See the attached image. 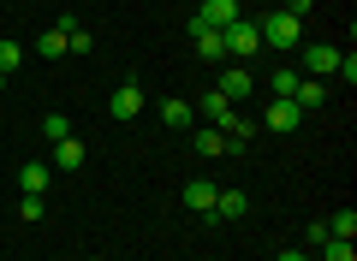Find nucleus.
<instances>
[{
	"instance_id": "obj_26",
	"label": "nucleus",
	"mask_w": 357,
	"mask_h": 261,
	"mask_svg": "<svg viewBox=\"0 0 357 261\" xmlns=\"http://www.w3.org/2000/svg\"><path fill=\"white\" fill-rule=\"evenodd\" d=\"M280 261H310V255H304V249L292 244V249H280Z\"/></svg>"
},
{
	"instance_id": "obj_8",
	"label": "nucleus",
	"mask_w": 357,
	"mask_h": 261,
	"mask_svg": "<svg viewBox=\"0 0 357 261\" xmlns=\"http://www.w3.org/2000/svg\"><path fill=\"white\" fill-rule=\"evenodd\" d=\"M238 13H244L238 0H203V13H197V18H203V24H215V30H227Z\"/></svg>"
},
{
	"instance_id": "obj_5",
	"label": "nucleus",
	"mask_w": 357,
	"mask_h": 261,
	"mask_svg": "<svg viewBox=\"0 0 357 261\" xmlns=\"http://www.w3.org/2000/svg\"><path fill=\"white\" fill-rule=\"evenodd\" d=\"M84 161H89V149H84L77 137H60V143H54V166H60V173H77Z\"/></svg>"
},
{
	"instance_id": "obj_27",
	"label": "nucleus",
	"mask_w": 357,
	"mask_h": 261,
	"mask_svg": "<svg viewBox=\"0 0 357 261\" xmlns=\"http://www.w3.org/2000/svg\"><path fill=\"white\" fill-rule=\"evenodd\" d=\"M238 6H256V0H238Z\"/></svg>"
},
{
	"instance_id": "obj_19",
	"label": "nucleus",
	"mask_w": 357,
	"mask_h": 261,
	"mask_svg": "<svg viewBox=\"0 0 357 261\" xmlns=\"http://www.w3.org/2000/svg\"><path fill=\"white\" fill-rule=\"evenodd\" d=\"M268 89H274V101H292V89H298V72H274V77H268Z\"/></svg>"
},
{
	"instance_id": "obj_3",
	"label": "nucleus",
	"mask_w": 357,
	"mask_h": 261,
	"mask_svg": "<svg viewBox=\"0 0 357 261\" xmlns=\"http://www.w3.org/2000/svg\"><path fill=\"white\" fill-rule=\"evenodd\" d=\"M107 113H114L119 125H126V119H137V113H143V84H137V77H126V84L114 89V101H107Z\"/></svg>"
},
{
	"instance_id": "obj_20",
	"label": "nucleus",
	"mask_w": 357,
	"mask_h": 261,
	"mask_svg": "<svg viewBox=\"0 0 357 261\" xmlns=\"http://www.w3.org/2000/svg\"><path fill=\"white\" fill-rule=\"evenodd\" d=\"M321 261H357V249L345 244V237H328V244H321Z\"/></svg>"
},
{
	"instance_id": "obj_29",
	"label": "nucleus",
	"mask_w": 357,
	"mask_h": 261,
	"mask_svg": "<svg viewBox=\"0 0 357 261\" xmlns=\"http://www.w3.org/2000/svg\"><path fill=\"white\" fill-rule=\"evenodd\" d=\"M89 261H102V255H89Z\"/></svg>"
},
{
	"instance_id": "obj_21",
	"label": "nucleus",
	"mask_w": 357,
	"mask_h": 261,
	"mask_svg": "<svg viewBox=\"0 0 357 261\" xmlns=\"http://www.w3.org/2000/svg\"><path fill=\"white\" fill-rule=\"evenodd\" d=\"M197 155H227V137L220 131H197Z\"/></svg>"
},
{
	"instance_id": "obj_28",
	"label": "nucleus",
	"mask_w": 357,
	"mask_h": 261,
	"mask_svg": "<svg viewBox=\"0 0 357 261\" xmlns=\"http://www.w3.org/2000/svg\"><path fill=\"white\" fill-rule=\"evenodd\" d=\"M0 89H6V77H0Z\"/></svg>"
},
{
	"instance_id": "obj_15",
	"label": "nucleus",
	"mask_w": 357,
	"mask_h": 261,
	"mask_svg": "<svg viewBox=\"0 0 357 261\" xmlns=\"http://www.w3.org/2000/svg\"><path fill=\"white\" fill-rule=\"evenodd\" d=\"M203 119H208V125H227V119H232V101L220 95V89H208V95H203Z\"/></svg>"
},
{
	"instance_id": "obj_14",
	"label": "nucleus",
	"mask_w": 357,
	"mask_h": 261,
	"mask_svg": "<svg viewBox=\"0 0 357 261\" xmlns=\"http://www.w3.org/2000/svg\"><path fill=\"white\" fill-rule=\"evenodd\" d=\"M215 214H220V220H244V214H250V202H244L238 190H220V196H215Z\"/></svg>"
},
{
	"instance_id": "obj_10",
	"label": "nucleus",
	"mask_w": 357,
	"mask_h": 261,
	"mask_svg": "<svg viewBox=\"0 0 357 261\" xmlns=\"http://www.w3.org/2000/svg\"><path fill=\"white\" fill-rule=\"evenodd\" d=\"M220 95H227V101H232V107H238V101H244V95H250V65H232V72H227V77H220Z\"/></svg>"
},
{
	"instance_id": "obj_25",
	"label": "nucleus",
	"mask_w": 357,
	"mask_h": 261,
	"mask_svg": "<svg viewBox=\"0 0 357 261\" xmlns=\"http://www.w3.org/2000/svg\"><path fill=\"white\" fill-rule=\"evenodd\" d=\"M280 13H292V18H304V13H310V0H286Z\"/></svg>"
},
{
	"instance_id": "obj_17",
	"label": "nucleus",
	"mask_w": 357,
	"mask_h": 261,
	"mask_svg": "<svg viewBox=\"0 0 357 261\" xmlns=\"http://www.w3.org/2000/svg\"><path fill=\"white\" fill-rule=\"evenodd\" d=\"M18 60H24V48L6 36V42H0V77H13V72H18Z\"/></svg>"
},
{
	"instance_id": "obj_18",
	"label": "nucleus",
	"mask_w": 357,
	"mask_h": 261,
	"mask_svg": "<svg viewBox=\"0 0 357 261\" xmlns=\"http://www.w3.org/2000/svg\"><path fill=\"white\" fill-rule=\"evenodd\" d=\"M36 54H42V60H60V54H66V30H48V36L36 42Z\"/></svg>"
},
{
	"instance_id": "obj_23",
	"label": "nucleus",
	"mask_w": 357,
	"mask_h": 261,
	"mask_svg": "<svg viewBox=\"0 0 357 261\" xmlns=\"http://www.w3.org/2000/svg\"><path fill=\"white\" fill-rule=\"evenodd\" d=\"M333 72H340L345 84H357V54H340V65H333Z\"/></svg>"
},
{
	"instance_id": "obj_2",
	"label": "nucleus",
	"mask_w": 357,
	"mask_h": 261,
	"mask_svg": "<svg viewBox=\"0 0 357 261\" xmlns=\"http://www.w3.org/2000/svg\"><path fill=\"white\" fill-rule=\"evenodd\" d=\"M256 24H262V42L280 48V54H292L298 36H304V18H292V13H268V18H256Z\"/></svg>"
},
{
	"instance_id": "obj_4",
	"label": "nucleus",
	"mask_w": 357,
	"mask_h": 261,
	"mask_svg": "<svg viewBox=\"0 0 357 261\" xmlns=\"http://www.w3.org/2000/svg\"><path fill=\"white\" fill-rule=\"evenodd\" d=\"M304 65H310V77H328L333 65H340V48H328V42H310V48H304Z\"/></svg>"
},
{
	"instance_id": "obj_24",
	"label": "nucleus",
	"mask_w": 357,
	"mask_h": 261,
	"mask_svg": "<svg viewBox=\"0 0 357 261\" xmlns=\"http://www.w3.org/2000/svg\"><path fill=\"white\" fill-rule=\"evenodd\" d=\"M18 214H24V220H42L48 208H42V196H24V202H18Z\"/></svg>"
},
{
	"instance_id": "obj_13",
	"label": "nucleus",
	"mask_w": 357,
	"mask_h": 261,
	"mask_svg": "<svg viewBox=\"0 0 357 261\" xmlns=\"http://www.w3.org/2000/svg\"><path fill=\"white\" fill-rule=\"evenodd\" d=\"M292 101H298V107H321V101H328V84H316V77H298V89H292Z\"/></svg>"
},
{
	"instance_id": "obj_11",
	"label": "nucleus",
	"mask_w": 357,
	"mask_h": 261,
	"mask_svg": "<svg viewBox=\"0 0 357 261\" xmlns=\"http://www.w3.org/2000/svg\"><path fill=\"white\" fill-rule=\"evenodd\" d=\"M161 125L167 131H185V125H197V107L191 101H161Z\"/></svg>"
},
{
	"instance_id": "obj_16",
	"label": "nucleus",
	"mask_w": 357,
	"mask_h": 261,
	"mask_svg": "<svg viewBox=\"0 0 357 261\" xmlns=\"http://www.w3.org/2000/svg\"><path fill=\"white\" fill-rule=\"evenodd\" d=\"M328 237H345V244H351V237H357V208H340V214H333V220H328Z\"/></svg>"
},
{
	"instance_id": "obj_12",
	"label": "nucleus",
	"mask_w": 357,
	"mask_h": 261,
	"mask_svg": "<svg viewBox=\"0 0 357 261\" xmlns=\"http://www.w3.org/2000/svg\"><path fill=\"white\" fill-rule=\"evenodd\" d=\"M18 184H24V196H42V190L54 184V166H42V161H30L24 173H18Z\"/></svg>"
},
{
	"instance_id": "obj_7",
	"label": "nucleus",
	"mask_w": 357,
	"mask_h": 261,
	"mask_svg": "<svg viewBox=\"0 0 357 261\" xmlns=\"http://www.w3.org/2000/svg\"><path fill=\"white\" fill-rule=\"evenodd\" d=\"M298 119H304L298 101H268V131H298Z\"/></svg>"
},
{
	"instance_id": "obj_9",
	"label": "nucleus",
	"mask_w": 357,
	"mask_h": 261,
	"mask_svg": "<svg viewBox=\"0 0 357 261\" xmlns=\"http://www.w3.org/2000/svg\"><path fill=\"white\" fill-rule=\"evenodd\" d=\"M215 196L220 190L208 184V178H191V184H185V208H197V214H215Z\"/></svg>"
},
{
	"instance_id": "obj_1",
	"label": "nucleus",
	"mask_w": 357,
	"mask_h": 261,
	"mask_svg": "<svg viewBox=\"0 0 357 261\" xmlns=\"http://www.w3.org/2000/svg\"><path fill=\"white\" fill-rule=\"evenodd\" d=\"M220 48H227L232 60H250V54L262 48V24H256L250 13H238V18H232L227 30H220Z\"/></svg>"
},
{
	"instance_id": "obj_22",
	"label": "nucleus",
	"mask_w": 357,
	"mask_h": 261,
	"mask_svg": "<svg viewBox=\"0 0 357 261\" xmlns=\"http://www.w3.org/2000/svg\"><path fill=\"white\" fill-rule=\"evenodd\" d=\"M42 131H48V143L72 137V125H66V113H48V119H42Z\"/></svg>"
},
{
	"instance_id": "obj_6",
	"label": "nucleus",
	"mask_w": 357,
	"mask_h": 261,
	"mask_svg": "<svg viewBox=\"0 0 357 261\" xmlns=\"http://www.w3.org/2000/svg\"><path fill=\"white\" fill-rule=\"evenodd\" d=\"M191 42H197V54H203V60H220V30L215 24H203V18H191Z\"/></svg>"
}]
</instances>
